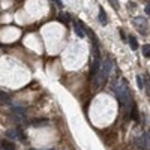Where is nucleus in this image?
Here are the masks:
<instances>
[{"label": "nucleus", "instance_id": "f257e3e1", "mask_svg": "<svg viewBox=\"0 0 150 150\" xmlns=\"http://www.w3.org/2000/svg\"><path fill=\"white\" fill-rule=\"evenodd\" d=\"M129 87L125 80H120L117 83V87H116V96H117V101L120 102V105H126L128 101H129Z\"/></svg>", "mask_w": 150, "mask_h": 150}, {"label": "nucleus", "instance_id": "f03ea898", "mask_svg": "<svg viewBox=\"0 0 150 150\" xmlns=\"http://www.w3.org/2000/svg\"><path fill=\"white\" fill-rule=\"evenodd\" d=\"M135 144L138 147V150H150V135L143 134L138 138H135Z\"/></svg>", "mask_w": 150, "mask_h": 150}, {"label": "nucleus", "instance_id": "7ed1b4c3", "mask_svg": "<svg viewBox=\"0 0 150 150\" xmlns=\"http://www.w3.org/2000/svg\"><path fill=\"white\" fill-rule=\"evenodd\" d=\"M132 24H134V27L138 30L141 35H147V32H149V24H147V21H146L144 18L137 17V18H134Z\"/></svg>", "mask_w": 150, "mask_h": 150}, {"label": "nucleus", "instance_id": "20e7f679", "mask_svg": "<svg viewBox=\"0 0 150 150\" xmlns=\"http://www.w3.org/2000/svg\"><path fill=\"white\" fill-rule=\"evenodd\" d=\"M74 29H75V33L77 36H80V38H84V24L81 21H74Z\"/></svg>", "mask_w": 150, "mask_h": 150}, {"label": "nucleus", "instance_id": "39448f33", "mask_svg": "<svg viewBox=\"0 0 150 150\" xmlns=\"http://www.w3.org/2000/svg\"><path fill=\"white\" fill-rule=\"evenodd\" d=\"M6 137L9 138V141H17L20 135L15 132V129H9V131H6Z\"/></svg>", "mask_w": 150, "mask_h": 150}, {"label": "nucleus", "instance_id": "423d86ee", "mask_svg": "<svg viewBox=\"0 0 150 150\" xmlns=\"http://www.w3.org/2000/svg\"><path fill=\"white\" fill-rule=\"evenodd\" d=\"M0 150H15V146L11 141H2L0 144Z\"/></svg>", "mask_w": 150, "mask_h": 150}, {"label": "nucleus", "instance_id": "0eeeda50", "mask_svg": "<svg viewBox=\"0 0 150 150\" xmlns=\"http://www.w3.org/2000/svg\"><path fill=\"white\" fill-rule=\"evenodd\" d=\"M99 21L101 24L105 26L108 21H107V15H105V11H104V8H99Z\"/></svg>", "mask_w": 150, "mask_h": 150}, {"label": "nucleus", "instance_id": "6e6552de", "mask_svg": "<svg viewBox=\"0 0 150 150\" xmlns=\"http://www.w3.org/2000/svg\"><path fill=\"white\" fill-rule=\"evenodd\" d=\"M0 101L5 102V104H8V105H11V98H9V95H6L5 92H2V90H0Z\"/></svg>", "mask_w": 150, "mask_h": 150}, {"label": "nucleus", "instance_id": "1a4fd4ad", "mask_svg": "<svg viewBox=\"0 0 150 150\" xmlns=\"http://www.w3.org/2000/svg\"><path fill=\"white\" fill-rule=\"evenodd\" d=\"M141 50H143V54H144V57L149 59V57H150V45H149V44H144Z\"/></svg>", "mask_w": 150, "mask_h": 150}, {"label": "nucleus", "instance_id": "9d476101", "mask_svg": "<svg viewBox=\"0 0 150 150\" xmlns=\"http://www.w3.org/2000/svg\"><path fill=\"white\" fill-rule=\"evenodd\" d=\"M128 41H129V44H131V48H132V50H137V48H138V42H137V39H135L134 36H129Z\"/></svg>", "mask_w": 150, "mask_h": 150}, {"label": "nucleus", "instance_id": "9b49d317", "mask_svg": "<svg viewBox=\"0 0 150 150\" xmlns=\"http://www.w3.org/2000/svg\"><path fill=\"white\" fill-rule=\"evenodd\" d=\"M59 20H60L62 23L66 24V23L69 21V15H66V14H59Z\"/></svg>", "mask_w": 150, "mask_h": 150}, {"label": "nucleus", "instance_id": "f8f14e48", "mask_svg": "<svg viewBox=\"0 0 150 150\" xmlns=\"http://www.w3.org/2000/svg\"><path fill=\"white\" fill-rule=\"evenodd\" d=\"M137 84H138V87L143 90V89H144V81H143V78L138 75V77H137Z\"/></svg>", "mask_w": 150, "mask_h": 150}, {"label": "nucleus", "instance_id": "ddd939ff", "mask_svg": "<svg viewBox=\"0 0 150 150\" xmlns=\"http://www.w3.org/2000/svg\"><path fill=\"white\" fill-rule=\"evenodd\" d=\"M108 2H110V5H111L114 9H119V0H108Z\"/></svg>", "mask_w": 150, "mask_h": 150}, {"label": "nucleus", "instance_id": "4468645a", "mask_svg": "<svg viewBox=\"0 0 150 150\" xmlns=\"http://www.w3.org/2000/svg\"><path fill=\"white\" fill-rule=\"evenodd\" d=\"M132 119H134V120L138 119V114H137V107H134V108H132Z\"/></svg>", "mask_w": 150, "mask_h": 150}, {"label": "nucleus", "instance_id": "2eb2a0df", "mask_svg": "<svg viewBox=\"0 0 150 150\" xmlns=\"http://www.w3.org/2000/svg\"><path fill=\"white\" fill-rule=\"evenodd\" d=\"M146 14H147V15H150V5H147V6H146Z\"/></svg>", "mask_w": 150, "mask_h": 150}, {"label": "nucleus", "instance_id": "dca6fc26", "mask_svg": "<svg viewBox=\"0 0 150 150\" xmlns=\"http://www.w3.org/2000/svg\"><path fill=\"white\" fill-rule=\"evenodd\" d=\"M54 2H56V3L59 5V6H60V8H62V6H63V5H62V2H60V0H54Z\"/></svg>", "mask_w": 150, "mask_h": 150}, {"label": "nucleus", "instance_id": "f3484780", "mask_svg": "<svg viewBox=\"0 0 150 150\" xmlns=\"http://www.w3.org/2000/svg\"><path fill=\"white\" fill-rule=\"evenodd\" d=\"M147 2H149V3H150V0H147Z\"/></svg>", "mask_w": 150, "mask_h": 150}, {"label": "nucleus", "instance_id": "a211bd4d", "mask_svg": "<svg viewBox=\"0 0 150 150\" xmlns=\"http://www.w3.org/2000/svg\"><path fill=\"white\" fill-rule=\"evenodd\" d=\"M30 150H35V149H30Z\"/></svg>", "mask_w": 150, "mask_h": 150}]
</instances>
